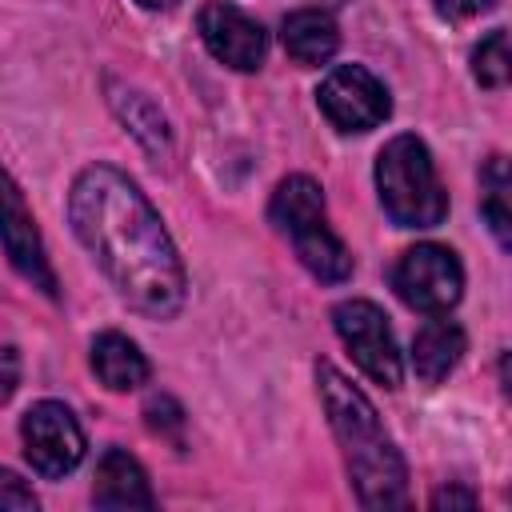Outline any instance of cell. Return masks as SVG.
Wrapping results in <instances>:
<instances>
[{
	"label": "cell",
	"instance_id": "1",
	"mask_svg": "<svg viewBox=\"0 0 512 512\" xmlns=\"http://www.w3.org/2000/svg\"><path fill=\"white\" fill-rule=\"evenodd\" d=\"M68 220L116 296L148 316L172 320L184 308V260L140 184L116 164H88L68 188Z\"/></svg>",
	"mask_w": 512,
	"mask_h": 512
},
{
	"label": "cell",
	"instance_id": "2",
	"mask_svg": "<svg viewBox=\"0 0 512 512\" xmlns=\"http://www.w3.org/2000/svg\"><path fill=\"white\" fill-rule=\"evenodd\" d=\"M316 392L328 412L332 436L340 444L348 480L364 508H404L408 504V468L392 436L384 432L372 400L328 360H316Z\"/></svg>",
	"mask_w": 512,
	"mask_h": 512
},
{
	"label": "cell",
	"instance_id": "3",
	"mask_svg": "<svg viewBox=\"0 0 512 512\" xmlns=\"http://www.w3.org/2000/svg\"><path fill=\"white\" fill-rule=\"evenodd\" d=\"M376 196L396 228H436L448 216V192L440 184L436 160L412 132H400L380 148Z\"/></svg>",
	"mask_w": 512,
	"mask_h": 512
},
{
	"label": "cell",
	"instance_id": "4",
	"mask_svg": "<svg viewBox=\"0 0 512 512\" xmlns=\"http://www.w3.org/2000/svg\"><path fill=\"white\" fill-rule=\"evenodd\" d=\"M332 324H336V336L344 340L348 356L356 360V368L372 384L400 388L404 360H400V348H396L388 316L372 300H344V304H336L332 308Z\"/></svg>",
	"mask_w": 512,
	"mask_h": 512
},
{
	"label": "cell",
	"instance_id": "5",
	"mask_svg": "<svg viewBox=\"0 0 512 512\" xmlns=\"http://www.w3.org/2000/svg\"><path fill=\"white\" fill-rule=\"evenodd\" d=\"M392 288L408 308L424 316H440L456 308V300L464 296L460 256L444 244H412L392 268Z\"/></svg>",
	"mask_w": 512,
	"mask_h": 512
},
{
	"label": "cell",
	"instance_id": "6",
	"mask_svg": "<svg viewBox=\"0 0 512 512\" xmlns=\"http://www.w3.org/2000/svg\"><path fill=\"white\" fill-rule=\"evenodd\" d=\"M20 440H24L28 464L48 480L68 476L84 460V428L72 416V408L60 400L32 404L20 420Z\"/></svg>",
	"mask_w": 512,
	"mask_h": 512
},
{
	"label": "cell",
	"instance_id": "7",
	"mask_svg": "<svg viewBox=\"0 0 512 512\" xmlns=\"http://www.w3.org/2000/svg\"><path fill=\"white\" fill-rule=\"evenodd\" d=\"M316 104L340 132H368L380 120H388V112H392L388 88L364 64H336L320 80Z\"/></svg>",
	"mask_w": 512,
	"mask_h": 512
},
{
	"label": "cell",
	"instance_id": "8",
	"mask_svg": "<svg viewBox=\"0 0 512 512\" xmlns=\"http://www.w3.org/2000/svg\"><path fill=\"white\" fill-rule=\"evenodd\" d=\"M0 244H4L8 260H12V268L32 288H40L44 296H56V272L48 264L44 236L36 228V216H32L20 184L8 176L4 164H0Z\"/></svg>",
	"mask_w": 512,
	"mask_h": 512
},
{
	"label": "cell",
	"instance_id": "9",
	"mask_svg": "<svg viewBox=\"0 0 512 512\" xmlns=\"http://www.w3.org/2000/svg\"><path fill=\"white\" fill-rule=\"evenodd\" d=\"M196 28H200V40L204 48L236 68V72H256L268 56V32L260 20H252L244 8L236 4H224V0H208L196 16Z\"/></svg>",
	"mask_w": 512,
	"mask_h": 512
},
{
	"label": "cell",
	"instance_id": "10",
	"mask_svg": "<svg viewBox=\"0 0 512 512\" xmlns=\"http://www.w3.org/2000/svg\"><path fill=\"white\" fill-rule=\"evenodd\" d=\"M92 500H96V508H152L156 504L152 484H148V472L124 448H108L100 456Z\"/></svg>",
	"mask_w": 512,
	"mask_h": 512
},
{
	"label": "cell",
	"instance_id": "11",
	"mask_svg": "<svg viewBox=\"0 0 512 512\" xmlns=\"http://www.w3.org/2000/svg\"><path fill=\"white\" fill-rule=\"evenodd\" d=\"M464 352H468L464 328L440 312V316H432L416 332V340H412V368H416V376L424 384H440V380H448L456 372V364L464 360Z\"/></svg>",
	"mask_w": 512,
	"mask_h": 512
},
{
	"label": "cell",
	"instance_id": "12",
	"mask_svg": "<svg viewBox=\"0 0 512 512\" xmlns=\"http://www.w3.org/2000/svg\"><path fill=\"white\" fill-rule=\"evenodd\" d=\"M280 40H284V52L300 68H316V64H324V60L336 56V48H340V24L324 8H300V12L284 16Z\"/></svg>",
	"mask_w": 512,
	"mask_h": 512
},
{
	"label": "cell",
	"instance_id": "13",
	"mask_svg": "<svg viewBox=\"0 0 512 512\" xmlns=\"http://www.w3.org/2000/svg\"><path fill=\"white\" fill-rule=\"evenodd\" d=\"M92 372L112 392H132V388L148 384V376H152L148 356L124 332H100L92 340Z\"/></svg>",
	"mask_w": 512,
	"mask_h": 512
},
{
	"label": "cell",
	"instance_id": "14",
	"mask_svg": "<svg viewBox=\"0 0 512 512\" xmlns=\"http://www.w3.org/2000/svg\"><path fill=\"white\" fill-rule=\"evenodd\" d=\"M288 240H292V248H296V256H300V264H304L316 280H324V284H344V280L352 276V252H348L344 240L328 228V216L316 220V224H308V228H300V232H292Z\"/></svg>",
	"mask_w": 512,
	"mask_h": 512
},
{
	"label": "cell",
	"instance_id": "15",
	"mask_svg": "<svg viewBox=\"0 0 512 512\" xmlns=\"http://www.w3.org/2000/svg\"><path fill=\"white\" fill-rule=\"evenodd\" d=\"M324 216H328V208H324V188H320L312 176L296 172V176H284V180L276 184L272 204H268V220L276 224V232L292 236V232H300V228H308V224H316V220H324Z\"/></svg>",
	"mask_w": 512,
	"mask_h": 512
},
{
	"label": "cell",
	"instance_id": "16",
	"mask_svg": "<svg viewBox=\"0 0 512 512\" xmlns=\"http://www.w3.org/2000/svg\"><path fill=\"white\" fill-rule=\"evenodd\" d=\"M108 100H112V112L128 124V132L152 152V156H160V152H168V120H164V112L156 108V100L148 96V92H140V88H132V84H116V80H108Z\"/></svg>",
	"mask_w": 512,
	"mask_h": 512
},
{
	"label": "cell",
	"instance_id": "17",
	"mask_svg": "<svg viewBox=\"0 0 512 512\" xmlns=\"http://www.w3.org/2000/svg\"><path fill=\"white\" fill-rule=\"evenodd\" d=\"M508 188H512V176H508V160L504 156H492L480 172V216L488 220L492 236L500 240V248L512 244V208H508Z\"/></svg>",
	"mask_w": 512,
	"mask_h": 512
},
{
	"label": "cell",
	"instance_id": "18",
	"mask_svg": "<svg viewBox=\"0 0 512 512\" xmlns=\"http://www.w3.org/2000/svg\"><path fill=\"white\" fill-rule=\"evenodd\" d=\"M472 76L484 88H504L512 76V52H508V32L492 28L476 48H472Z\"/></svg>",
	"mask_w": 512,
	"mask_h": 512
},
{
	"label": "cell",
	"instance_id": "19",
	"mask_svg": "<svg viewBox=\"0 0 512 512\" xmlns=\"http://www.w3.org/2000/svg\"><path fill=\"white\" fill-rule=\"evenodd\" d=\"M40 500H36V492H32V484L28 480H20L12 468H0V512L4 508H16V512H32Z\"/></svg>",
	"mask_w": 512,
	"mask_h": 512
},
{
	"label": "cell",
	"instance_id": "20",
	"mask_svg": "<svg viewBox=\"0 0 512 512\" xmlns=\"http://www.w3.org/2000/svg\"><path fill=\"white\" fill-rule=\"evenodd\" d=\"M144 416H148V428L160 432V436H172L168 424L176 428V436H180V428H184V412H180V404H176L172 396H152L148 408H144Z\"/></svg>",
	"mask_w": 512,
	"mask_h": 512
},
{
	"label": "cell",
	"instance_id": "21",
	"mask_svg": "<svg viewBox=\"0 0 512 512\" xmlns=\"http://www.w3.org/2000/svg\"><path fill=\"white\" fill-rule=\"evenodd\" d=\"M432 4H436V12L444 20H472V16L488 12L496 0H432Z\"/></svg>",
	"mask_w": 512,
	"mask_h": 512
},
{
	"label": "cell",
	"instance_id": "22",
	"mask_svg": "<svg viewBox=\"0 0 512 512\" xmlns=\"http://www.w3.org/2000/svg\"><path fill=\"white\" fill-rule=\"evenodd\" d=\"M16 384H20V356H16V348L4 344V348H0V404L12 400Z\"/></svg>",
	"mask_w": 512,
	"mask_h": 512
},
{
	"label": "cell",
	"instance_id": "23",
	"mask_svg": "<svg viewBox=\"0 0 512 512\" xmlns=\"http://www.w3.org/2000/svg\"><path fill=\"white\" fill-rule=\"evenodd\" d=\"M476 492L472 488H440L432 492V508H476Z\"/></svg>",
	"mask_w": 512,
	"mask_h": 512
},
{
	"label": "cell",
	"instance_id": "24",
	"mask_svg": "<svg viewBox=\"0 0 512 512\" xmlns=\"http://www.w3.org/2000/svg\"><path fill=\"white\" fill-rule=\"evenodd\" d=\"M140 8H152V12H168V8H176L180 0H136Z\"/></svg>",
	"mask_w": 512,
	"mask_h": 512
}]
</instances>
